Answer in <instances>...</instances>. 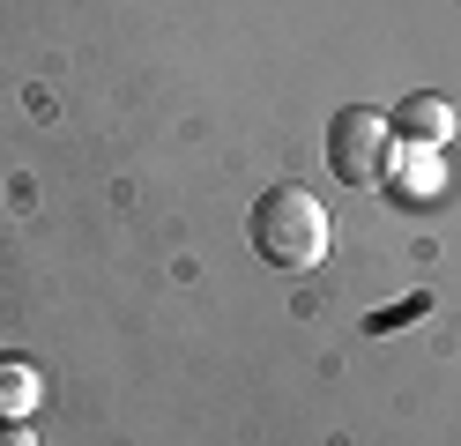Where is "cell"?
Returning <instances> with one entry per match:
<instances>
[{"instance_id":"obj_4","label":"cell","mask_w":461,"mask_h":446,"mask_svg":"<svg viewBox=\"0 0 461 446\" xmlns=\"http://www.w3.org/2000/svg\"><path fill=\"white\" fill-rule=\"evenodd\" d=\"M38 402H45V379L23 365V357H0V416L15 424V416H31Z\"/></svg>"},{"instance_id":"obj_2","label":"cell","mask_w":461,"mask_h":446,"mask_svg":"<svg viewBox=\"0 0 461 446\" xmlns=\"http://www.w3.org/2000/svg\"><path fill=\"white\" fill-rule=\"evenodd\" d=\"M387 119L372 105H342L328 119V164L335 178H350V187H372V178H387Z\"/></svg>"},{"instance_id":"obj_1","label":"cell","mask_w":461,"mask_h":446,"mask_svg":"<svg viewBox=\"0 0 461 446\" xmlns=\"http://www.w3.org/2000/svg\"><path fill=\"white\" fill-rule=\"evenodd\" d=\"M253 253H261L268 268H283V276H305V268L328 260V208L312 201L305 187H268L261 201H253Z\"/></svg>"},{"instance_id":"obj_3","label":"cell","mask_w":461,"mask_h":446,"mask_svg":"<svg viewBox=\"0 0 461 446\" xmlns=\"http://www.w3.org/2000/svg\"><path fill=\"white\" fill-rule=\"evenodd\" d=\"M387 127H394L402 141H424V149H439V141L454 134V105H447V97H410V105H402V112L387 119Z\"/></svg>"}]
</instances>
